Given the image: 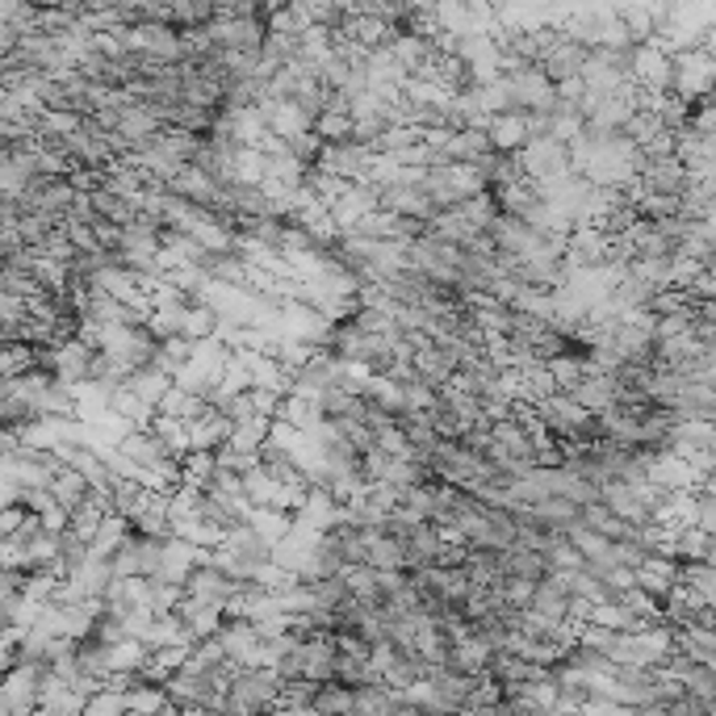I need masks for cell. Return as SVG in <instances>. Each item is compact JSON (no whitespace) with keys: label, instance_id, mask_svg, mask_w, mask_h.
<instances>
[{"label":"cell","instance_id":"cell-1","mask_svg":"<svg viewBox=\"0 0 716 716\" xmlns=\"http://www.w3.org/2000/svg\"><path fill=\"white\" fill-rule=\"evenodd\" d=\"M671 93H675L678 101H687V105L716 96V55L713 51H704V47L678 51L675 72H671Z\"/></svg>","mask_w":716,"mask_h":716}]
</instances>
